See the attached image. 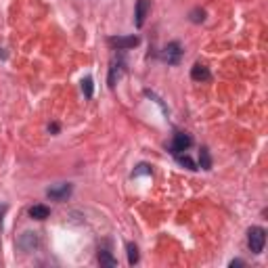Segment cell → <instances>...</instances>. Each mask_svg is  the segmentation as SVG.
<instances>
[{
	"instance_id": "1",
	"label": "cell",
	"mask_w": 268,
	"mask_h": 268,
	"mask_svg": "<svg viewBox=\"0 0 268 268\" xmlns=\"http://www.w3.org/2000/svg\"><path fill=\"white\" fill-rule=\"evenodd\" d=\"M266 243V231L262 226H251L247 231V245L254 254H262Z\"/></svg>"
},
{
	"instance_id": "2",
	"label": "cell",
	"mask_w": 268,
	"mask_h": 268,
	"mask_svg": "<svg viewBox=\"0 0 268 268\" xmlns=\"http://www.w3.org/2000/svg\"><path fill=\"white\" fill-rule=\"evenodd\" d=\"M191 145H193V136H191V134H187V132H176L174 138H172V145H170V153H172V155L185 153Z\"/></svg>"
},
{
	"instance_id": "3",
	"label": "cell",
	"mask_w": 268,
	"mask_h": 268,
	"mask_svg": "<svg viewBox=\"0 0 268 268\" xmlns=\"http://www.w3.org/2000/svg\"><path fill=\"white\" fill-rule=\"evenodd\" d=\"M161 57H163V61L168 63V65H178L180 57H183V46H180L178 42H170V44L163 49Z\"/></svg>"
},
{
	"instance_id": "4",
	"label": "cell",
	"mask_w": 268,
	"mask_h": 268,
	"mask_svg": "<svg viewBox=\"0 0 268 268\" xmlns=\"http://www.w3.org/2000/svg\"><path fill=\"white\" fill-rule=\"evenodd\" d=\"M72 191H74V187L69 183H61V185L51 187L49 191H46V195H49L51 199H54V201H63V199H67V197L72 195Z\"/></svg>"
},
{
	"instance_id": "5",
	"label": "cell",
	"mask_w": 268,
	"mask_h": 268,
	"mask_svg": "<svg viewBox=\"0 0 268 268\" xmlns=\"http://www.w3.org/2000/svg\"><path fill=\"white\" fill-rule=\"evenodd\" d=\"M109 44L117 46L120 51H128L140 44V38L138 36H117V38H109Z\"/></svg>"
},
{
	"instance_id": "6",
	"label": "cell",
	"mask_w": 268,
	"mask_h": 268,
	"mask_svg": "<svg viewBox=\"0 0 268 268\" xmlns=\"http://www.w3.org/2000/svg\"><path fill=\"white\" fill-rule=\"evenodd\" d=\"M17 245H19L23 251H34V249L38 247V235L31 233V231L23 233L21 237H19V241H17Z\"/></svg>"
},
{
	"instance_id": "7",
	"label": "cell",
	"mask_w": 268,
	"mask_h": 268,
	"mask_svg": "<svg viewBox=\"0 0 268 268\" xmlns=\"http://www.w3.org/2000/svg\"><path fill=\"white\" fill-rule=\"evenodd\" d=\"M147 13H149V0H136V11H134V23H136V27L145 26Z\"/></svg>"
},
{
	"instance_id": "8",
	"label": "cell",
	"mask_w": 268,
	"mask_h": 268,
	"mask_svg": "<svg viewBox=\"0 0 268 268\" xmlns=\"http://www.w3.org/2000/svg\"><path fill=\"white\" fill-rule=\"evenodd\" d=\"M191 78L195 82H208L212 74H210V69L206 65H201V63H195V65L191 67Z\"/></svg>"
},
{
	"instance_id": "9",
	"label": "cell",
	"mask_w": 268,
	"mask_h": 268,
	"mask_svg": "<svg viewBox=\"0 0 268 268\" xmlns=\"http://www.w3.org/2000/svg\"><path fill=\"white\" fill-rule=\"evenodd\" d=\"M29 216L34 218V220H46L51 216V210L46 208V206H42V203H38V206H31L29 208Z\"/></svg>"
},
{
	"instance_id": "10",
	"label": "cell",
	"mask_w": 268,
	"mask_h": 268,
	"mask_svg": "<svg viewBox=\"0 0 268 268\" xmlns=\"http://www.w3.org/2000/svg\"><path fill=\"white\" fill-rule=\"evenodd\" d=\"M124 74V63H111V69H109V86H115V82L120 80V76Z\"/></svg>"
},
{
	"instance_id": "11",
	"label": "cell",
	"mask_w": 268,
	"mask_h": 268,
	"mask_svg": "<svg viewBox=\"0 0 268 268\" xmlns=\"http://www.w3.org/2000/svg\"><path fill=\"white\" fill-rule=\"evenodd\" d=\"M99 262H101V266H107V268H115L117 266V260L109 254L107 249H101L99 251Z\"/></svg>"
},
{
	"instance_id": "12",
	"label": "cell",
	"mask_w": 268,
	"mask_h": 268,
	"mask_svg": "<svg viewBox=\"0 0 268 268\" xmlns=\"http://www.w3.org/2000/svg\"><path fill=\"white\" fill-rule=\"evenodd\" d=\"M199 165H201V170H212V157H210V151L206 147H203L199 153Z\"/></svg>"
},
{
	"instance_id": "13",
	"label": "cell",
	"mask_w": 268,
	"mask_h": 268,
	"mask_svg": "<svg viewBox=\"0 0 268 268\" xmlns=\"http://www.w3.org/2000/svg\"><path fill=\"white\" fill-rule=\"evenodd\" d=\"M176 157V161L180 163V165H185L187 170H197V165H195V161L191 160L188 155H183V153H178V155H174Z\"/></svg>"
},
{
	"instance_id": "14",
	"label": "cell",
	"mask_w": 268,
	"mask_h": 268,
	"mask_svg": "<svg viewBox=\"0 0 268 268\" xmlns=\"http://www.w3.org/2000/svg\"><path fill=\"white\" fill-rule=\"evenodd\" d=\"M126 251H128V264H136L138 262V247L134 245V243H128V245H126Z\"/></svg>"
},
{
	"instance_id": "15",
	"label": "cell",
	"mask_w": 268,
	"mask_h": 268,
	"mask_svg": "<svg viewBox=\"0 0 268 268\" xmlns=\"http://www.w3.org/2000/svg\"><path fill=\"white\" fill-rule=\"evenodd\" d=\"M82 92H84V97H86V99H90V97H92L94 86H92V78H90V76H86L84 80H82Z\"/></svg>"
},
{
	"instance_id": "16",
	"label": "cell",
	"mask_w": 268,
	"mask_h": 268,
	"mask_svg": "<svg viewBox=\"0 0 268 268\" xmlns=\"http://www.w3.org/2000/svg\"><path fill=\"white\" fill-rule=\"evenodd\" d=\"M188 17H191V21H193V23H201L203 19H206V11L195 9V11H191V15H188Z\"/></svg>"
},
{
	"instance_id": "17",
	"label": "cell",
	"mask_w": 268,
	"mask_h": 268,
	"mask_svg": "<svg viewBox=\"0 0 268 268\" xmlns=\"http://www.w3.org/2000/svg\"><path fill=\"white\" fill-rule=\"evenodd\" d=\"M140 174H151V168H149L147 163H140V165H138V170H134V174H132V176H140Z\"/></svg>"
},
{
	"instance_id": "18",
	"label": "cell",
	"mask_w": 268,
	"mask_h": 268,
	"mask_svg": "<svg viewBox=\"0 0 268 268\" xmlns=\"http://www.w3.org/2000/svg\"><path fill=\"white\" fill-rule=\"evenodd\" d=\"M231 266H233V268H235V266H243V260H233Z\"/></svg>"
},
{
	"instance_id": "19",
	"label": "cell",
	"mask_w": 268,
	"mask_h": 268,
	"mask_svg": "<svg viewBox=\"0 0 268 268\" xmlns=\"http://www.w3.org/2000/svg\"><path fill=\"white\" fill-rule=\"evenodd\" d=\"M49 130H51V132H57V130H59V126H57V124H51V126H49Z\"/></svg>"
}]
</instances>
